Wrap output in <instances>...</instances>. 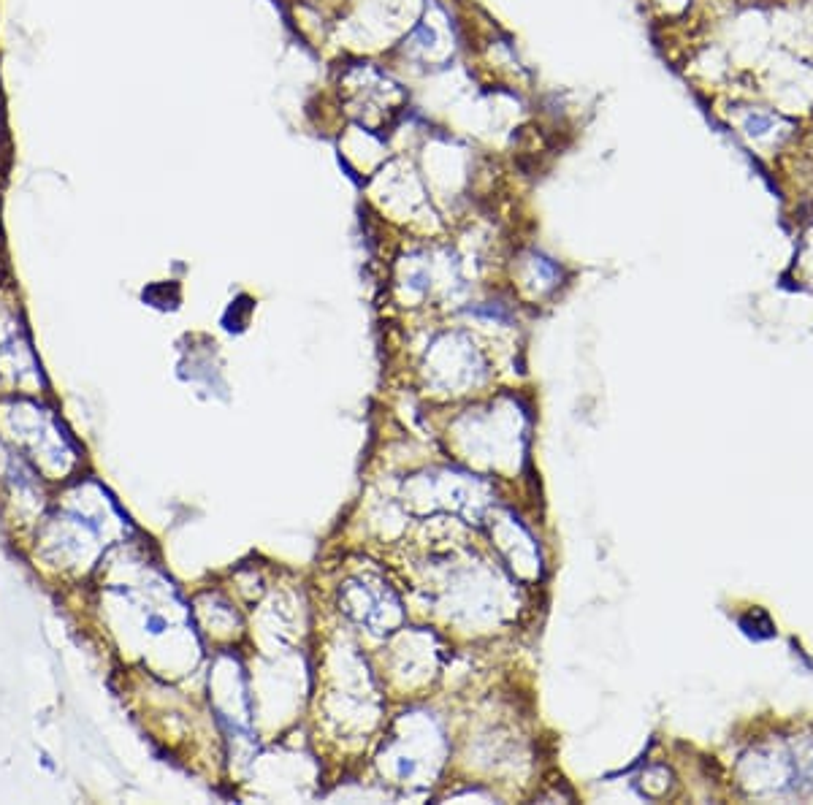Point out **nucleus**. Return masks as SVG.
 <instances>
[{"mask_svg":"<svg viewBox=\"0 0 813 805\" xmlns=\"http://www.w3.org/2000/svg\"><path fill=\"white\" fill-rule=\"evenodd\" d=\"M792 131V125L773 112H762V109H748L740 120V133L746 136L751 144H776Z\"/></svg>","mask_w":813,"mask_h":805,"instance_id":"f257e3e1","label":"nucleus"}]
</instances>
